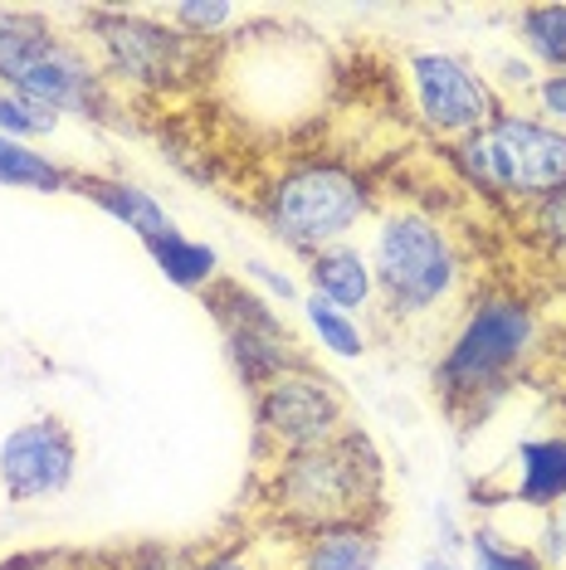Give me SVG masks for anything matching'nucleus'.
<instances>
[{
  "label": "nucleus",
  "mask_w": 566,
  "mask_h": 570,
  "mask_svg": "<svg viewBox=\"0 0 566 570\" xmlns=\"http://www.w3.org/2000/svg\"><path fill=\"white\" fill-rule=\"evenodd\" d=\"M279 517L299 537L328 527H377L381 512V459L362 430H338L328 444L283 453L274 473Z\"/></svg>",
  "instance_id": "nucleus-1"
},
{
  "label": "nucleus",
  "mask_w": 566,
  "mask_h": 570,
  "mask_svg": "<svg viewBox=\"0 0 566 570\" xmlns=\"http://www.w3.org/2000/svg\"><path fill=\"white\" fill-rule=\"evenodd\" d=\"M455 166L484 196L533 210L566 190V127L504 108L484 132L455 141Z\"/></svg>",
  "instance_id": "nucleus-2"
},
{
  "label": "nucleus",
  "mask_w": 566,
  "mask_h": 570,
  "mask_svg": "<svg viewBox=\"0 0 566 570\" xmlns=\"http://www.w3.org/2000/svg\"><path fill=\"white\" fill-rule=\"evenodd\" d=\"M537 346V313L523 297L494 293L465 313L455 342L435 366V385L449 405H479L484 395L508 391L513 371Z\"/></svg>",
  "instance_id": "nucleus-3"
},
{
  "label": "nucleus",
  "mask_w": 566,
  "mask_h": 570,
  "mask_svg": "<svg viewBox=\"0 0 566 570\" xmlns=\"http://www.w3.org/2000/svg\"><path fill=\"white\" fill-rule=\"evenodd\" d=\"M371 278L391 317H430L455 297L459 254L449 229L424 210H391L371 244Z\"/></svg>",
  "instance_id": "nucleus-4"
},
{
  "label": "nucleus",
  "mask_w": 566,
  "mask_h": 570,
  "mask_svg": "<svg viewBox=\"0 0 566 570\" xmlns=\"http://www.w3.org/2000/svg\"><path fill=\"white\" fill-rule=\"evenodd\" d=\"M362 215H371V186L342 161H303L283 171L264 196L269 229L299 254L342 244Z\"/></svg>",
  "instance_id": "nucleus-5"
},
{
  "label": "nucleus",
  "mask_w": 566,
  "mask_h": 570,
  "mask_svg": "<svg viewBox=\"0 0 566 570\" xmlns=\"http://www.w3.org/2000/svg\"><path fill=\"white\" fill-rule=\"evenodd\" d=\"M410 69V94L430 132L465 141L474 132H484L488 122L504 112L488 73H479L469 59L459 55H440V49H420L406 59Z\"/></svg>",
  "instance_id": "nucleus-6"
},
{
  "label": "nucleus",
  "mask_w": 566,
  "mask_h": 570,
  "mask_svg": "<svg viewBox=\"0 0 566 570\" xmlns=\"http://www.w3.org/2000/svg\"><path fill=\"white\" fill-rule=\"evenodd\" d=\"M338 430H347L342 395L313 366L283 371L260 385V434L279 444V459L283 453H303L313 444H328Z\"/></svg>",
  "instance_id": "nucleus-7"
},
{
  "label": "nucleus",
  "mask_w": 566,
  "mask_h": 570,
  "mask_svg": "<svg viewBox=\"0 0 566 570\" xmlns=\"http://www.w3.org/2000/svg\"><path fill=\"white\" fill-rule=\"evenodd\" d=\"M74 469H79V439L55 414L20 424L0 439V488L16 502L55 498L74 483Z\"/></svg>",
  "instance_id": "nucleus-8"
},
{
  "label": "nucleus",
  "mask_w": 566,
  "mask_h": 570,
  "mask_svg": "<svg viewBox=\"0 0 566 570\" xmlns=\"http://www.w3.org/2000/svg\"><path fill=\"white\" fill-rule=\"evenodd\" d=\"M98 45L108 79L127 83H166L191 59V35L142 16H98Z\"/></svg>",
  "instance_id": "nucleus-9"
},
{
  "label": "nucleus",
  "mask_w": 566,
  "mask_h": 570,
  "mask_svg": "<svg viewBox=\"0 0 566 570\" xmlns=\"http://www.w3.org/2000/svg\"><path fill=\"white\" fill-rule=\"evenodd\" d=\"M103 79H108V73H103L94 59L59 40L45 59H35L10 88L25 94V98H35V102H45V108H55L64 118V112H98Z\"/></svg>",
  "instance_id": "nucleus-10"
},
{
  "label": "nucleus",
  "mask_w": 566,
  "mask_h": 570,
  "mask_svg": "<svg viewBox=\"0 0 566 570\" xmlns=\"http://www.w3.org/2000/svg\"><path fill=\"white\" fill-rule=\"evenodd\" d=\"M74 190L88 196L98 205L103 215H113L118 225H127L142 244L162 239V235H176L172 215H166V205L152 196V190L133 186V180H103V176H74Z\"/></svg>",
  "instance_id": "nucleus-11"
},
{
  "label": "nucleus",
  "mask_w": 566,
  "mask_h": 570,
  "mask_svg": "<svg viewBox=\"0 0 566 570\" xmlns=\"http://www.w3.org/2000/svg\"><path fill=\"white\" fill-rule=\"evenodd\" d=\"M289 570H381L377 527H328L293 541Z\"/></svg>",
  "instance_id": "nucleus-12"
},
{
  "label": "nucleus",
  "mask_w": 566,
  "mask_h": 570,
  "mask_svg": "<svg viewBox=\"0 0 566 570\" xmlns=\"http://www.w3.org/2000/svg\"><path fill=\"white\" fill-rule=\"evenodd\" d=\"M518 508L533 512H557L566 502V434L527 439L518 444V478L508 492Z\"/></svg>",
  "instance_id": "nucleus-13"
},
{
  "label": "nucleus",
  "mask_w": 566,
  "mask_h": 570,
  "mask_svg": "<svg viewBox=\"0 0 566 570\" xmlns=\"http://www.w3.org/2000/svg\"><path fill=\"white\" fill-rule=\"evenodd\" d=\"M308 283H313L318 297L338 303L342 313L352 307H367L377 297V278H371V258L352 244H332V249L308 254Z\"/></svg>",
  "instance_id": "nucleus-14"
},
{
  "label": "nucleus",
  "mask_w": 566,
  "mask_h": 570,
  "mask_svg": "<svg viewBox=\"0 0 566 570\" xmlns=\"http://www.w3.org/2000/svg\"><path fill=\"white\" fill-rule=\"evenodd\" d=\"M55 45H59V35L49 30L45 16L0 6V79L6 83H16L20 73L30 69L35 59H45Z\"/></svg>",
  "instance_id": "nucleus-15"
},
{
  "label": "nucleus",
  "mask_w": 566,
  "mask_h": 570,
  "mask_svg": "<svg viewBox=\"0 0 566 570\" xmlns=\"http://www.w3.org/2000/svg\"><path fill=\"white\" fill-rule=\"evenodd\" d=\"M147 254H152V264H157L162 274L176 283V288H211V283H215V264H221L211 244L186 239L182 229H176V235L152 239Z\"/></svg>",
  "instance_id": "nucleus-16"
},
{
  "label": "nucleus",
  "mask_w": 566,
  "mask_h": 570,
  "mask_svg": "<svg viewBox=\"0 0 566 570\" xmlns=\"http://www.w3.org/2000/svg\"><path fill=\"white\" fill-rule=\"evenodd\" d=\"M518 40L527 49V63L566 73V6H527L518 16Z\"/></svg>",
  "instance_id": "nucleus-17"
},
{
  "label": "nucleus",
  "mask_w": 566,
  "mask_h": 570,
  "mask_svg": "<svg viewBox=\"0 0 566 570\" xmlns=\"http://www.w3.org/2000/svg\"><path fill=\"white\" fill-rule=\"evenodd\" d=\"M0 180L20 190H74V171H64L59 161H49L30 141L10 137H0Z\"/></svg>",
  "instance_id": "nucleus-18"
},
{
  "label": "nucleus",
  "mask_w": 566,
  "mask_h": 570,
  "mask_svg": "<svg viewBox=\"0 0 566 570\" xmlns=\"http://www.w3.org/2000/svg\"><path fill=\"white\" fill-rule=\"evenodd\" d=\"M303 313H308V322H313L318 342H323L332 356L357 361V356L367 352V336H362V327H357V317H352V313H342L338 303H328V297L308 293V297H303Z\"/></svg>",
  "instance_id": "nucleus-19"
},
{
  "label": "nucleus",
  "mask_w": 566,
  "mask_h": 570,
  "mask_svg": "<svg viewBox=\"0 0 566 570\" xmlns=\"http://www.w3.org/2000/svg\"><path fill=\"white\" fill-rule=\"evenodd\" d=\"M469 570H547L527 541H513L498 527L469 531Z\"/></svg>",
  "instance_id": "nucleus-20"
},
{
  "label": "nucleus",
  "mask_w": 566,
  "mask_h": 570,
  "mask_svg": "<svg viewBox=\"0 0 566 570\" xmlns=\"http://www.w3.org/2000/svg\"><path fill=\"white\" fill-rule=\"evenodd\" d=\"M55 127H59L55 108H45V102L16 94V88H6V94H0V137L30 141V137H49Z\"/></svg>",
  "instance_id": "nucleus-21"
},
{
  "label": "nucleus",
  "mask_w": 566,
  "mask_h": 570,
  "mask_svg": "<svg viewBox=\"0 0 566 570\" xmlns=\"http://www.w3.org/2000/svg\"><path fill=\"white\" fill-rule=\"evenodd\" d=\"M166 20H172L182 35H211V30H225V24L235 20V6H172Z\"/></svg>",
  "instance_id": "nucleus-22"
},
{
  "label": "nucleus",
  "mask_w": 566,
  "mask_h": 570,
  "mask_svg": "<svg viewBox=\"0 0 566 570\" xmlns=\"http://www.w3.org/2000/svg\"><path fill=\"white\" fill-rule=\"evenodd\" d=\"M533 225H537V235L547 239V249L557 258H566V190L543 200V205H533Z\"/></svg>",
  "instance_id": "nucleus-23"
},
{
  "label": "nucleus",
  "mask_w": 566,
  "mask_h": 570,
  "mask_svg": "<svg viewBox=\"0 0 566 570\" xmlns=\"http://www.w3.org/2000/svg\"><path fill=\"white\" fill-rule=\"evenodd\" d=\"M533 98H537V108L547 112L552 127L566 122V73H543V79L533 83Z\"/></svg>",
  "instance_id": "nucleus-24"
},
{
  "label": "nucleus",
  "mask_w": 566,
  "mask_h": 570,
  "mask_svg": "<svg viewBox=\"0 0 566 570\" xmlns=\"http://www.w3.org/2000/svg\"><path fill=\"white\" fill-rule=\"evenodd\" d=\"M244 274H250V278H260L264 288L274 293V297H299V288H293V278H289V274H274V268L260 264V258H250V264H244Z\"/></svg>",
  "instance_id": "nucleus-25"
},
{
  "label": "nucleus",
  "mask_w": 566,
  "mask_h": 570,
  "mask_svg": "<svg viewBox=\"0 0 566 570\" xmlns=\"http://www.w3.org/2000/svg\"><path fill=\"white\" fill-rule=\"evenodd\" d=\"M16 570V566H6ZM40 570H127V566H113V561H84V556H40Z\"/></svg>",
  "instance_id": "nucleus-26"
},
{
  "label": "nucleus",
  "mask_w": 566,
  "mask_h": 570,
  "mask_svg": "<svg viewBox=\"0 0 566 570\" xmlns=\"http://www.w3.org/2000/svg\"><path fill=\"white\" fill-rule=\"evenodd\" d=\"M186 570H274V566H260L254 556H211V561H196Z\"/></svg>",
  "instance_id": "nucleus-27"
},
{
  "label": "nucleus",
  "mask_w": 566,
  "mask_h": 570,
  "mask_svg": "<svg viewBox=\"0 0 566 570\" xmlns=\"http://www.w3.org/2000/svg\"><path fill=\"white\" fill-rule=\"evenodd\" d=\"M416 570H465V566L449 561L445 551H430V556H420V561H416Z\"/></svg>",
  "instance_id": "nucleus-28"
},
{
  "label": "nucleus",
  "mask_w": 566,
  "mask_h": 570,
  "mask_svg": "<svg viewBox=\"0 0 566 570\" xmlns=\"http://www.w3.org/2000/svg\"><path fill=\"white\" fill-rule=\"evenodd\" d=\"M557 522H562V527H566V502H562V508H557Z\"/></svg>",
  "instance_id": "nucleus-29"
}]
</instances>
